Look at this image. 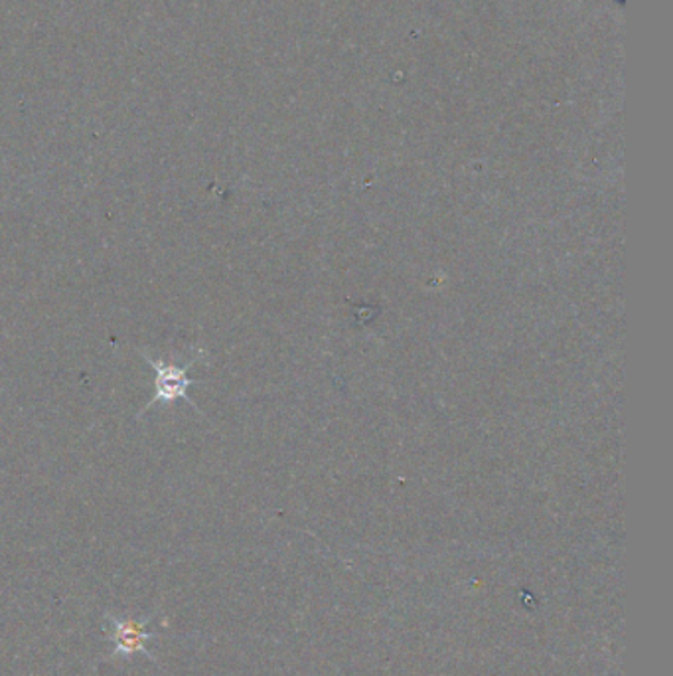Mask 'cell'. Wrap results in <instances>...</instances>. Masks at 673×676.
I'll use <instances>...</instances> for the list:
<instances>
[{"label":"cell","mask_w":673,"mask_h":676,"mask_svg":"<svg viewBox=\"0 0 673 676\" xmlns=\"http://www.w3.org/2000/svg\"><path fill=\"white\" fill-rule=\"evenodd\" d=\"M139 352L140 357L149 362L152 370H155V374H157V380H155V390H157V392H155V396H152V399L145 406L142 412H149V409L152 408V406H157V404L170 406V404H174L176 399H184L189 406L198 409V406L194 404V399L190 398L189 390L192 388L196 382H199V380L192 379L189 374V370L192 369L204 354H199L198 359L190 360L184 367H179V364H174V362L152 359L147 350H139ZM142 412H140V414H142Z\"/></svg>","instance_id":"1"},{"label":"cell","mask_w":673,"mask_h":676,"mask_svg":"<svg viewBox=\"0 0 673 676\" xmlns=\"http://www.w3.org/2000/svg\"><path fill=\"white\" fill-rule=\"evenodd\" d=\"M110 621V641L113 643L115 655H130L142 651L147 653V643L155 639V633L145 629V623H137L133 619H121V617L107 616Z\"/></svg>","instance_id":"2"}]
</instances>
